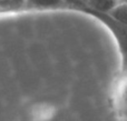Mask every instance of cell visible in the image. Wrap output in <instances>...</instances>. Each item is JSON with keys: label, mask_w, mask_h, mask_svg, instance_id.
Returning a JSON list of instances; mask_svg holds the SVG:
<instances>
[{"label": "cell", "mask_w": 127, "mask_h": 121, "mask_svg": "<svg viewBox=\"0 0 127 121\" xmlns=\"http://www.w3.org/2000/svg\"><path fill=\"white\" fill-rule=\"evenodd\" d=\"M79 12L89 15L92 17H94L95 19L99 20L113 33V36H114L115 40L117 42V46H118L119 52H121L122 71H126L127 70V26L115 20L107 12H100V11H95V10H90V9H80Z\"/></svg>", "instance_id": "1"}, {"label": "cell", "mask_w": 127, "mask_h": 121, "mask_svg": "<svg viewBox=\"0 0 127 121\" xmlns=\"http://www.w3.org/2000/svg\"><path fill=\"white\" fill-rule=\"evenodd\" d=\"M112 104L117 117L127 120V71L121 73L113 87Z\"/></svg>", "instance_id": "2"}, {"label": "cell", "mask_w": 127, "mask_h": 121, "mask_svg": "<svg viewBox=\"0 0 127 121\" xmlns=\"http://www.w3.org/2000/svg\"><path fill=\"white\" fill-rule=\"evenodd\" d=\"M122 0H72L69 1V10L79 11L80 9H90L100 12H108Z\"/></svg>", "instance_id": "3"}, {"label": "cell", "mask_w": 127, "mask_h": 121, "mask_svg": "<svg viewBox=\"0 0 127 121\" xmlns=\"http://www.w3.org/2000/svg\"><path fill=\"white\" fill-rule=\"evenodd\" d=\"M27 10H56L69 9L68 0H26Z\"/></svg>", "instance_id": "4"}, {"label": "cell", "mask_w": 127, "mask_h": 121, "mask_svg": "<svg viewBox=\"0 0 127 121\" xmlns=\"http://www.w3.org/2000/svg\"><path fill=\"white\" fill-rule=\"evenodd\" d=\"M27 10L26 0H0V15Z\"/></svg>", "instance_id": "5"}, {"label": "cell", "mask_w": 127, "mask_h": 121, "mask_svg": "<svg viewBox=\"0 0 127 121\" xmlns=\"http://www.w3.org/2000/svg\"><path fill=\"white\" fill-rule=\"evenodd\" d=\"M107 13L110 17L114 18L115 20H117L121 23L127 26V2L126 1H121L119 3H117Z\"/></svg>", "instance_id": "6"}, {"label": "cell", "mask_w": 127, "mask_h": 121, "mask_svg": "<svg viewBox=\"0 0 127 121\" xmlns=\"http://www.w3.org/2000/svg\"><path fill=\"white\" fill-rule=\"evenodd\" d=\"M68 1H72V0H68Z\"/></svg>", "instance_id": "7"}, {"label": "cell", "mask_w": 127, "mask_h": 121, "mask_svg": "<svg viewBox=\"0 0 127 121\" xmlns=\"http://www.w3.org/2000/svg\"><path fill=\"white\" fill-rule=\"evenodd\" d=\"M126 71H127V70H126ZM122 72H123V71H122Z\"/></svg>", "instance_id": "8"}]
</instances>
